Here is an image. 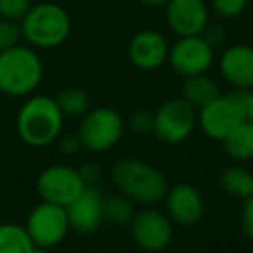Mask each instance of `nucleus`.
<instances>
[{"mask_svg": "<svg viewBox=\"0 0 253 253\" xmlns=\"http://www.w3.org/2000/svg\"><path fill=\"white\" fill-rule=\"evenodd\" d=\"M111 184L135 205L156 207L169 191V180L158 167L141 158H122L109 170Z\"/></svg>", "mask_w": 253, "mask_h": 253, "instance_id": "obj_1", "label": "nucleus"}, {"mask_svg": "<svg viewBox=\"0 0 253 253\" xmlns=\"http://www.w3.org/2000/svg\"><path fill=\"white\" fill-rule=\"evenodd\" d=\"M64 116L56 99L49 95H30L16 116V130L30 148H47L63 134Z\"/></svg>", "mask_w": 253, "mask_h": 253, "instance_id": "obj_2", "label": "nucleus"}, {"mask_svg": "<svg viewBox=\"0 0 253 253\" xmlns=\"http://www.w3.org/2000/svg\"><path fill=\"white\" fill-rule=\"evenodd\" d=\"M43 80V63L37 49L18 43L0 52V94L30 97Z\"/></svg>", "mask_w": 253, "mask_h": 253, "instance_id": "obj_3", "label": "nucleus"}, {"mask_svg": "<svg viewBox=\"0 0 253 253\" xmlns=\"http://www.w3.org/2000/svg\"><path fill=\"white\" fill-rule=\"evenodd\" d=\"M23 40L33 49H56L71 33L70 12L56 2L33 4L19 21Z\"/></svg>", "mask_w": 253, "mask_h": 253, "instance_id": "obj_4", "label": "nucleus"}, {"mask_svg": "<svg viewBox=\"0 0 253 253\" xmlns=\"http://www.w3.org/2000/svg\"><path fill=\"white\" fill-rule=\"evenodd\" d=\"M125 122L113 108L88 109L78 125V137L84 149L90 153H106L113 149L123 137Z\"/></svg>", "mask_w": 253, "mask_h": 253, "instance_id": "obj_5", "label": "nucleus"}, {"mask_svg": "<svg viewBox=\"0 0 253 253\" xmlns=\"http://www.w3.org/2000/svg\"><path fill=\"white\" fill-rule=\"evenodd\" d=\"M196 125L198 109H194L186 99L173 97L155 111L153 135L163 144L179 146L193 135Z\"/></svg>", "mask_w": 253, "mask_h": 253, "instance_id": "obj_6", "label": "nucleus"}, {"mask_svg": "<svg viewBox=\"0 0 253 253\" xmlns=\"http://www.w3.org/2000/svg\"><path fill=\"white\" fill-rule=\"evenodd\" d=\"M25 229L35 248L54 250L66 239L71 231L66 208L59 205L40 201L26 218Z\"/></svg>", "mask_w": 253, "mask_h": 253, "instance_id": "obj_7", "label": "nucleus"}, {"mask_svg": "<svg viewBox=\"0 0 253 253\" xmlns=\"http://www.w3.org/2000/svg\"><path fill=\"white\" fill-rule=\"evenodd\" d=\"M128 227L135 245L149 253L163 252L173 239V222L165 211L155 207H144L135 211Z\"/></svg>", "mask_w": 253, "mask_h": 253, "instance_id": "obj_8", "label": "nucleus"}, {"mask_svg": "<svg viewBox=\"0 0 253 253\" xmlns=\"http://www.w3.org/2000/svg\"><path fill=\"white\" fill-rule=\"evenodd\" d=\"M35 187L42 201L66 208L87 186L82 180L78 169L57 163L39 173Z\"/></svg>", "mask_w": 253, "mask_h": 253, "instance_id": "obj_9", "label": "nucleus"}, {"mask_svg": "<svg viewBox=\"0 0 253 253\" xmlns=\"http://www.w3.org/2000/svg\"><path fill=\"white\" fill-rule=\"evenodd\" d=\"M215 59V49L201 35L179 37L170 45L169 61L179 77L189 78L194 75L208 73Z\"/></svg>", "mask_w": 253, "mask_h": 253, "instance_id": "obj_10", "label": "nucleus"}, {"mask_svg": "<svg viewBox=\"0 0 253 253\" xmlns=\"http://www.w3.org/2000/svg\"><path fill=\"white\" fill-rule=\"evenodd\" d=\"M243 120L238 104L229 94H222L198 111V125L207 137L213 141H224Z\"/></svg>", "mask_w": 253, "mask_h": 253, "instance_id": "obj_11", "label": "nucleus"}, {"mask_svg": "<svg viewBox=\"0 0 253 253\" xmlns=\"http://www.w3.org/2000/svg\"><path fill=\"white\" fill-rule=\"evenodd\" d=\"M165 19L177 37L201 35L210 23V5L205 0H170Z\"/></svg>", "mask_w": 253, "mask_h": 253, "instance_id": "obj_12", "label": "nucleus"}, {"mask_svg": "<svg viewBox=\"0 0 253 253\" xmlns=\"http://www.w3.org/2000/svg\"><path fill=\"white\" fill-rule=\"evenodd\" d=\"M165 213L173 224L189 227L201 220L205 213V200L201 193L187 182H179L169 187L165 198Z\"/></svg>", "mask_w": 253, "mask_h": 253, "instance_id": "obj_13", "label": "nucleus"}, {"mask_svg": "<svg viewBox=\"0 0 253 253\" xmlns=\"http://www.w3.org/2000/svg\"><path fill=\"white\" fill-rule=\"evenodd\" d=\"M170 43L158 30L146 28L137 32L128 42V57L142 71H155L169 61Z\"/></svg>", "mask_w": 253, "mask_h": 253, "instance_id": "obj_14", "label": "nucleus"}, {"mask_svg": "<svg viewBox=\"0 0 253 253\" xmlns=\"http://www.w3.org/2000/svg\"><path fill=\"white\" fill-rule=\"evenodd\" d=\"M70 227L80 234L95 232L104 222V194L97 187H85L66 207Z\"/></svg>", "mask_w": 253, "mask_h": 253, "instance_id": "obj_15", "label": "nucleus"}, {"mask_svg": "<svg viewBox=\"0 0 253 253\" xmlns=\"http://www.w3.org/2000/svg\"><path fill=\"white\" fill-rule=\"evenodd\" d=\"M218 71L232 88H253V47L229 45L218 57Z\"/></svg>", "mask_w": 253, "mask_h": 253, "instance_id": "obj_16", "label": "nucleus"}, {"mask_svg": "<svg viewBox=\"0 0 253 253\" xmlns=\"http://www.w3.org/2000/svg\"><path fill=\"white\" fill-rule=\"evenodd\" d=\"M222 95L220 85L210 75H194V77L184 78L182 84V99H186L194 109L200 111L211 101Z\"/></svg>", "mask_w": 253, "mask_h": 253, "instance_id": "obj_17", "label": "nucleus"}, {"mask_svg": "<svg viewBox=\"0 0 253 253\" xmlns=\"http://www.w3.org/2000/svg\"><path fill=\"white\" fill-rule=\"evenodd\" d=\"M224 153L236 163L253 160V122H241L222 141Z\"/></svg>", "mask_w": 253, "mask_h": 253, "instance_id": "obj_18", "label": "nucleus"}, {"mask_svg": "<svg viewBox=\"0 0 253 253\" xmlns=\"http://www.w3.org/2000/svg\"><path fill=\"white\" fill-rule=\"evenodd\" d=\"M218 184L224 193L238 200H246L253 194V173L241 163H236L222 170Z\"/></svg>", "mask_w": 253, "mask_h": 253, "instance_id": "obj_19", "label": "nucleus"}, {"mask_svg": "<svg viewBox=\"0 0 253 253\" xmlns=\"http://www.w3.org/2000/svg\"><path fill=\"white\" fill-rule=\"evenodd\" d=\"M35 250L25 225L4 222L0 224V253H32Z\"/></svg>", "mask_w": 253, "mask_h": 253, "instance_id": "obj_20", "label": "nucleus"}, {"mask_svg": "<svg viewBox=\"0 0 253 253\" xmlns=\"http://www.w3.org/2000/svg\"><path fill=\"white\" fill-rule=\"evenodd\" d=\"M54 99L64 118H82L90 109V97L82 87H64Z\"/></svg>", "mask_w": 253, "mask_h": 253, "instance_id": "obj_21", "label": "nucleus"}, {"mask_svg": "<svg viewBox=\"0 0 253 253\" xmlns=\"http://www.w3.org/2000/svg\"><path fill=\"white\" fill-rule=\"evenodd\" d=\"M135 203L122 193L104 196V222L115 225H128L135 215Z\"/></svg>", "mask_w": 253, "mask_h": 253, "instance_id": "obj_22", "label": "nucleus"}, {"mask_svg": "<svg viewBox=\"0 0 253 253\" xmlns=\"http://www.w3.org/2000/svg\"><path fill=\"white\" fill-rule=\"evenodd\" d=\"M250 0H210V9L220 19H236L246 11Z\"/></svg>", "mask_w": 253, "mask_h": 253, "instance_id": "obj_23", "label": "nucleus"}, {"mask_svg": "<svg viewBox=\"0 0 253 253\" xmlns=\"http://www.w3.org/2000/svg\"><path fill=\"white\" fill-rule=\"evenodd\" d=\"M21 26L16 21H9V19L0 18V52L9 50L21 43Z\"/></svg>", "mask_w": 253, "mask_h": 253, "instance_id": "obj_24", "label": "nucleus"}, {"mask_svg": "<svg viewBox=\"0 0 253 253\" xmlns=\"http://www.w3.org/2000/svg\"><path fill=\"white\" fill-rule=\"evenodd\" d=\"M32 5V0H0V18L19 23Z\"/></svg>", "mask_w": 253, "mask_h": 253, "instance_id": "obj_25", "label": "nucleus"}, {"mask_svg": "<svg viewBox=\"0 0 253 253\" xmlns=\"http://www.w3.org/2000/svg\"><path fill=\"white\" fill-rule=\"evenodd\" d=\"M128 126L130 130L137 135H148L153 134V126H155V113L148 109H137L128 118Z\"/></svg>", "mask_w": 253, "mask_h": 253, "instance_id": "obj_26", "label": "nucleus"}, {"mask_svg": "<svg viewBox=\"0 0 253 253\" xmlns=\"http://www.w3.org/2000/svg\"><path fill=\"white\" fill-rule=\"evenodd\" d=\"M227 94L238 104L243 120L245 122H253V88H232Z\"/></svg>", "mask_w": 253, "mask_h": 253, "instance_id": "obj_27", "label": "nucleus"}, {"mask_svg": "<svg viewBox=\"0 0 253 253\" xmlns=\"http://www.w3.org/2000/svg\"><path fill=\"white\" fill-rule=\"evenodd\" d=\"M80 177L87 187H97V184L102 179V167L97 162H85L84 165L78 169Z\"/></svg>", "mask_w": 253, "mask_h": 253, "instance_id": "obj_28", "label": "nucleus"}, {"mask_svg": "<svg viewBox=\"0 0 253 253\" xmlns=\"http://www.w3.org/2000/svg\"><path fill=\"white\" fill-rule=\"evenodd\" d=\"M201 37H203L213 49H217V47L224 45L225 39H227V32H225L224 26L218 25V23H208L205 32L201 33Z\"/></svg>", "mask_w": 253, "mask_h": 253, "instance_id": "obj_29", "label": "nucleus"}, {"mask_svg": "<svg viewBox=\"0 0 253 253\" xmlns=\"http://www.w3.org/2000/svg\"><path fill=\"white\" fill-rule=\"evenodd\" d=\"M56 142H57L59 151L66 156H73V155H77V153H80V149H84L78 134H61Z\"/></svg>", "mask_w": 253, "mask_h": 253, "instance_id": "obj_30", "label": "nucleus"}, {"mask_svg": "<svg viewBox=\"0 0 253 253\" xmlns=\"http://www.w3.org/2000/svg\"><path fill=\"white\" fill-rule=\"evenodd\" d=\"M241 227L248 239L253 241V194L243 200L241 208Z\"/></svg>", "mask_w": 253, "mask_h": 253, "instance_id": "obj_31", "label": "nucleus"}, {"mask_svg": "<svg viewBox=\"0 0 253 253\" xmlns=\"http://www.w3.org/2000/svg\"><path fill=\"white\" fill-rule=\"evenodd\" d=\"M142 4L149 5V7H165L170 0H141Z\"/></svg>", "mask_w": 253, "mask_h": 253, "instance_id": "obj_32", "label": "nucleus"}, {"mask_svg": "<svg viewBox=\"0 0 253 253\" xmlns=\"http://www.w3.org/2000/svg\"><path fill=\"white\" fill-rule=\"evenodd\" d=\"M32 253H56L54 250H50V248H35Z\"/></svg>", "mask_w": 253, "mask_h": 253, "instance_id": "obj_33", "label": "nucleus"}]
</instances>
